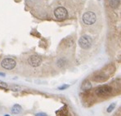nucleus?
Listing matches in <instances>:
<instances>
[{"mask_svg": "<svg viewBox=\"0 0 121 116\" xmlns=\"http://www.w3.org/2000/svg\"><path fill=\"white\" fill-rule=\"evenodd\" d=\"M92 83H90L89 81H88V80H86V81H84L83 83H82L81 85V89L83 91H88V90H90L91 88H92Z\"/></svg>", "mask_w": 121, "mask_h": 116, "instance_id": "obj_8", "label": "nucleus"}, {"mask_svg": "<svg viewBox=\"0 0 121 116\" xmlns=\"http://www.w3.org/2000/svg\"><path fill=\"white\" fill-rule=\"evenodd\" d=\"M54 15L56 17V18L59 21H63L68 16V12L67 10L63 7H59V8H56L54 11Z\"/></svg>", "mask_w": 121, "mask_h": 116, "instance_id": "obj_5", "label": "nucleus"}, {"mask_svg": "<svg viewBox=\"0 0 121 116\" xmlns=\"http://www.w3.org/2000/svg\"><path fill=\"white\" fill-rule=\"evenodd\" d=\"M106 79H107V77L105 76L104 74H98V75H96L93 78V80H95L97 82H104Z\"/></svg>", "mask_w": 121, "mask_h": 116, "instance_id": "obj_9", "label": "nucleus"}, {"mask_svg": "<svg viewBox=\"0 0 121 116\" xmlns=\"http://www.w3.org/2000/svg\"><path fill=\"white\" fill-rule=\"evenodd\" d=\"M42 63V58L38 55H32L28 59V64L32 67H38Z\"/></svg>", "mask_w": 121, "mask_h": 116, "instance_id": "obj_6", "label": "nucleus"}, {"mask_svg": "<svg viewBox=\"0 0 121 116\" xmlns=\"http://www.w3.org/2000/svg\"><path fill=\"white\" fill-rule=\"evenodd\" d=\"M112 92V87L109 85H101L96 89V94L98 97H107Z\"/></svg>", "mask_w": 121, "mask_h": 116, "instance_id": "obj_2", "label": "nucleus"}, {"mask_svg": "<svg viewBox=\"0 0 121 116\" xmlns=\"http://www.w3.org/2000/svg\"><path fill=\"white\" fill-rule=\"evenodd\" d=\"M35 116H48V115L46 113H43V112H40V113H37Z\"/></svg>", "mask_w": 121, "mask_h": 116, "instance_id": "obj_16", "label": "nucleus"}, {"mask_svg": "<svg viewBox=\"0 0 121 116\" xmlns=\"http://www.w3.org/2000/svg\"><path fill=\"white\" fill-rule=\"evenodd\" d=\"M92 43V40L88 35H83L79 39V45L83 49H88L91 47Z\"/></svg>", "mask_w": 121, "mask_h": 116, "instance_id": "obj_3", "label": "nucleus"}, {"mask_svg": "<svg viewBox=\"0 0 121 116\" xmlns=\"http://www.w3.org/2000/svg\"><path fill=\"white\" fill-rule=\"evenodd\" d=\"M0 87H3V88H7L8 87V84L3 81H0Z\"/></svg>", "mask_w": 121, "mask_h": 116, "instance_id": "obj_15", "label": "nucleus"}, {"mask_svg": "<svg viewBox=\"0 0 121 116\" xmlns=\"http://www.w3.org/2000/svg\"><path fill=\"white\" fill-rule=\"evenodd\" d=\"M120 4V0H111L110 5L112 8H117Z\"/></svg>", "mask_w": 121, "mask_h": 116, "instance_id": "obj_10", "label": "nucleus"}, {"mask_svg": "<svg viewBox=\"0 0 121 116\" xmlns=\"http://www.w3.org/2000/svg\"><path fill=\"white\" fill-rule=\"evenodd\" d=\"M10 89L12 91H15V92H17V91H20L21 88V87L17 86V85H12V86L10 87Z\"/></svg>", "mask_w": 121, "mask_h": 116, "instance_id": "obj_13", "label": "nucleus"}, {"mask_svg": "<svg viewBox=\"0 0 121 116\" xmlns=\"http://www.w3.org/2000/svg\"><path fill=\"white\" fill-rule=\"evenodd\" d=\"M17 65V62L12 58H4L1 62V66L5 69H13Z\"/></svg>", "mask_w": 121, "mask_h": 116, "instance_id": "obj_4", "label": "nucleus"}, {"mask_svg": "<svg viewBox=\"0 0 121 116\" xmlns=\"http://www.w3.org/2000/svg\"><path fill=\"white\" fill-rule=\"evenodd\" d=\"M70 87L68 84H63V85H61V86H60L59 87H58V89L59 90H65L66 88H68V87Z\"/></svg>", "mask_w": 121, "mask_h": 116, "instance_id": "obj_14", "label": "nucleus"}, {"mask_svg": "<svg viewBox=\"0 0 121 116\" xmlns=\"http://www.w3.org/2000/svg\"><path fill=\"white\" fill-rule=\"evenodd\" d=\"M3 116H10V115H7V114H6V115H4Z\"/></svg>", "mask_w": 121, "mask_h": 116, "instance_id": "obj_18", "label": "nucleus"}, {"mask_svg": "<svg viewBox=\"0 0 121 116\" xmlns=\"http://www.w3.org/2000/svg\"><path fill=\"white\" fill-rule=\"evenodd\" d=\"M65 61L64 59H59V60H57V65L58 66L62 67V66L65 65Z\"/></svg>", "mask_w": 121, "mask_h": 116, "instance_id": "obj_12", "label": "nucleus"}, {"mask_svg": "<svg viewBox=\"0 0 121 116\" xmlns=\"http://www.w3.org/2000/svg\"><path fill=\"white\" fill-rule=\"evenodd\" d=\"M115 106H116V104H115V103H112V104L110 105V106H108V108H107V112H108V113H111L112 110L115 109Z\"/></svg>", "mask_w": 121, "mask_h": 116, "instance_id": "obj_11", "label": "nucleus"}, {"mask_svg": "<svg viewBox=\"0 0 121 116\" xmlns=\"http://www.w3.org/2000/svg\"><path fill=\"white\" fill-rule=\"evenodd\" d=\"M82 19H83V21L85 25L91 26V25H93L96 22V21H97V16L92 12H87L83 15Z\"/></svg>", "mask_w": 121, "mask_h": 116, "instance_id": "obj_1", "label": "nucleus"}, {"mask_svg": "<svg viewBox=\"0 0 121 116\" xmlns=\"http://www.w3.org/2000/svg\"><path fill=\"white\" fill-rule=\"evenodd\" d=\"M12 113L13 115H18L22 111V107H21L19 104H15L13 105V106L12 107V110H11Z\"/></svg>", "mask_w": 121, "mask_h": 116, "instance_id": "obj_7", "label": "nucleus"}, {"mask_svg": "<svg viewBox=\"0 0 121 116\" xmlns=\"http://www.w3.org/2000/svg\"><path fill=\"white\" fill-rule=\"evenodd\" d=\"M0 76H2V77H4V76H5V74H4V73L0 72Z\"/></svg>", "mask_w": 121, "mask_h": 116, "instance_id": "obj_17", "label": "nucleus"}]
</instances>
